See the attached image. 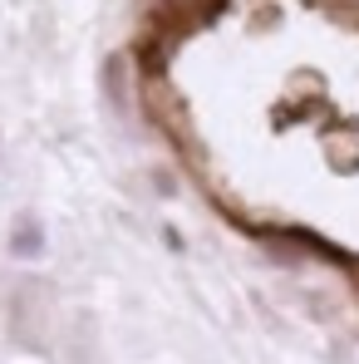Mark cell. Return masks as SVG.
I'll return each mask as SVG.
<instances>
[{
  "label": "cell",
  "mask_w": 359,
  "mask_h": 364,
  "mask_svg": "<svg viewBox=\"0 0 359 364\" xmlns=\"http://www.w3.org/2000/svg\"><path fill=\"white\" fill-rule=\"evenodd\" d=\"M10 256L15 261L45 256V222L35 212H15V222H10Z\"/></svg>",
  "instance_id": "1"
},
{
  "label": "cell",
  "mask_w": 359,
  "mask_h": 364,
  "mask_svg": "<svg viewBox=\"0 0 359 364\" xmlns=\"http://www.w3.org/2000/svg\"><path fill=\"white\" fill-rule=\"evenodd\" d=\"M99 89L114 109H128V60L123 55H109L104 69H99Z\"/></svg>",
  "instance_id": "2"
}]
</instances>
